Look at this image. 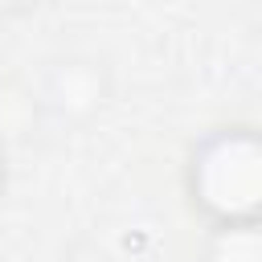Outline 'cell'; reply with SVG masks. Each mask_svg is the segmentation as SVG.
I'll return each mask as SVG.
<instances>
[{
  "label": "cell",
  "instance_id": "7a4b0ae2",
  "mask_svg": "<svg viewBox=\"0 0 262 262\" xmlns=\"http://www.w3.org/2000/svg\"><path fill=\"white\" fill-rule=\"evenodd\" d=\"M115 98V70L106 57L86 49H66L45 57L33 82V111L49 131L90 127Z\"/></svg>",
  "mask_w": 262,
  "mask_h": 262
},
{
  "label": "cell",
  "instance_id": "3957f363",
  "mask_svg": "<svg viewBox=\"0 0 262 262\" xmlns=\"http://www.w3.org/2000/svg\"><path fill=\"white\" fill-rule=\"evenodd\" d=\"M201 262H262V221L205 225Z\"/></svg>",
  "mask_w": 262,
  "mask_h": 262
},
{
  "label": "cell",
  "instance_id": "6da1fadb",
  "mask_svg": "<svg viewBox=\"0 0 262 262\" xmlns=\"http://www.w3.org/2000/svg\"><path fill=\"white\" fill-rule=\"evenodd\" d=\"M184 196L205 225L262 221V139L250 123H221L184 156Z\"/></svg>",
  "mask_w": 262,
  "mask_h": 262
},
{
  "label": "cell",
  "instance_id": "277c9868",
  "mask_svg": "<svg viewBox=\"0 0 262 262\" xmlns=\"http://www.w3.org/2000/svg\"><path fill=\"white\" fill-rule=\"evenodd\" d=\"M53 262H119V258H115L111 246H102L98 237H74V242H66V246L57 250Z\"/></svg>",
  "mask_w": 262,
  "mask_h": 262
},
{
  "label": "cell",
  "instance_id": "5b68a950",
  "mask_svg": "<svg viewBox=\"0 0 262 262\" xmlns=\"http://www.w3.org/2000/svg\"><path fill=\"white\" fill-rule=\"evenodd\" d=\"M4 184H8V160H4V147H0V196H4Z\"/></svg>",
  "mask_w": 262,
  "mask_h": 262
}]
</instances>
